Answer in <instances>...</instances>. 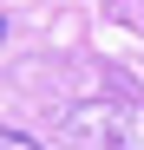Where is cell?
<instances>
[{"label":"cell","mask_w":144,"mask_h":150,"mask_svg":"<svg viewBox=\"0 0 144 150\" xmlns=\"http://www.w3.org/2000/svg\"><path fill=\"white\" fill-rule=\"evenodd\" d=\"M131 20H138V26H144V0H131Z\"/></svg>","instance_id":"obj_3"},{"label":"cell","mask_w":144,"mask_h":150,"mask_svg":"<svg viewBox=\"0 0 144 150\" xmlns=\"http://www.w3.org/2000/svg\"><path fill=\"white\" fill-rule=\"evenodd\" d=\"M66 150H144V105L131 98H85L59 117Z\"/></svg>","instance_id":"obj_1"},{"label":"cell","mask_w":144,"mask_h":150,"mask_svg":"<svg viewBox=\"0 0 144 150\" xmlns=\"http://www.w3.org/2000/svg\"><path fill=\"white\" fill-rule=\"evenodd\" d=\"M0 150H46V144H33L26 131H7V137H0Z\"/></svg>","instance_id":"obj_2"}]
</instances>
